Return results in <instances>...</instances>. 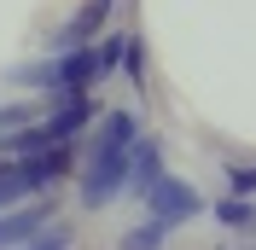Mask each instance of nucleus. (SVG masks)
Returning a JSON list of instances; mask_svg holds the SVG:
<instances>
[{
  "label": "nucleus",
  "instance_id": "obj_4",
  "mask_svg": "<svg viewBox=\"0 0 256 250\" xmlns=\"http://www.w3.org/2000/svg\"><path fill=\"white\" fill-rule=\"evenodd\" d=\"M52 221V204H12V210H0V250H24L30 238L47 233Z\"/></svg>",
  "mask_w": 256,
  "mask_h": 250
},
{
  "label": "nucleus",
  "instance_id": "obj_14",
  "mask_svg": "<svg viewBox=\"0 0 256 250\" xmlns=\"http://www.w3.org/2000/svg\"><path fill=\"white\" fill-rule=\"evenodd\" d=\"M24 250H70V227H47L41 238H30Z\"/></svg>",
  "mask_w": 256,
  "mask_h": 250
},
{
  "label": "nucleus",
  "instance_id": "obj_8",
  "mask_svg": "<svg viewBox=\"0 0 256 250\" xmlns=\"http://www.w3.org/2000/svg\"><path fill=\"white\" fill-rule=\"evenodd\" d=\"M24 192H30V180H24V163H18V157H0V210H12Z\"/></svg>",
  "mask_w": 256,
  "mask_h": 250
},
{
  "label": "nucleus",
  "instance_id": "obj_9",
  "mask_svg": "<svg viewBox=\"0 0 256 250\" xmlns=\"http://www.w3.org/2000/svg\"><path fill=\"white\" fill-rule=\"evenodd\" d=\"M163 233H169V221L146 216V227H134V233H122V250H163Z\"/></svg>",
  "mask_w": 256,
  "mask_h": 250
},
{
  "label": "nucleus",
  "instance_id": "obj_3",
  "mask_svg": "<svg viewBox=\"0 0 256 250\" xmlns=\"http://www.w3.org/2000/svg\"><path fill=\"white\" fill-rule=\"evenodd\" d=\"M52 64H58V82H52V94H58V99L82 94L88 82L105 76V52H99V47H70V52H58Z\"/></svg>",
  "mask_w": 256,
  "mask_h": 250
},
{
  "label": "nucleus",
  "instance_id": "obj_5",
  "mask_svg": "<svg viewBox=\"0 0 256 250\" xmlns=\"http://www.w3.org/2000/svg\"><path fill=\"white\" fill-rule=\"evenodd\" d=\"M111 12H116V0H88L70 24L58 30V52H70V47H94V35L111 24Z\"/></svg>",
  "mask_w": 256,
  "mask_h": 250
},
{
  "label": "nucleus",
  "instance_id": "obj_2",
  "mask_svg": "<svg viewBox=\"0 0 256 250\" xmlns=\"http://www.w3.org/2000/svg\"><path fill=\"white\" fill-rule=\"evenodd\" d=\"M204 210V198L186 186V180H175V174H163L158 186L146 192V216H158V221H169V227H180V221H192Z\"/></svg>",
  "mask_w": 256,
  "mask_h": 250
},
{
  "label": "nucleus",
  "instance_id": "obj_11",
  "mask_svg": "<svg viewBox=\"0 0 256 250\" xmlns=\"http://www.w3.org/2000/svg\"><path fill=\"white\" fill-rule=\"evenodd\" d=\"M122 70L134 88H146V47H140V35H128V47H122Z\"/></svg>",
  "mask_w": 256,
  "mask_h": 250
},
{
  "label": "nucleus",
  "instance_id": "obj_6",
  "mask_svg": "<svg viewBox=\"0 0 256 250\" xmlns=\"http://www.w3.org/2000/svg\"><path fill=\"white\" fill-rule=\"evenodd\" d=\"M18 163H24V180H30V192H47V186H58L64 174H70V146H47V152L18 157Z\"/></svg>",
  "mask_w": 256,
  "mask_h": 250
},
{
  "label": "nucleus",
  "instance_id": "obj_7",
  "mask_svg": "<svg viewBox=\"0 0 256 250\" xmlns=\"http://www.w3.org/2000/svg\"><path fill=\"white\" fill-rule=\"evenodd\" d=\"M158 180H163V152H158V140H134V180H128V186L146 198Z\"/></svg>",
  "mask_w": 256,
  "mask_h": 250
},
{
  "label": "nucleus",
  "instance_id": "obj_10",
  "mask_svg": "<svg viewBox=\"0 0 256 250\" xmlns=\"http://www.w3.org/2000/svg\"><path fill=\"white\" fill-rule=\"evenodd\" d=\"M216 221L239 233V227H256V210H250V204L239 198V192H233V198H222V204H216Z\"/></svg>",
  "mask_w": 256,
  "mask_h": 250
},
{
  "label": "nucleus",
  "instance_id": "obj_13",
  "mask_svg": "<svg viewBox=\"0 0 256 250\" xmlns=\"http://www.w3.org/2000/svg\"><path fill=\"white\" fill-rule=\"evenodd\" d=\"M18 82L24 88H52L58 82V64H30V70H18Z\"/></svg>",
  "mask_w": 256,
  "mask_h": 250
},
{
  "label": "nucleus",
  "instance_id": "obj_12",
  "mask_svg": "<svg viewBox=\"0 0 256 250\" xmlns=\"http://www.w3.org/2000/svg\"><path fill=\"white\" fill-rule=\"evenodd\" d=\"M227 186H233V192H239V198H250V192H256V163H227Z\"/></svg>",
  "mask_w": 256,
  "mask_h": 250
},
{
  "label": "nucleus",
  "instance_id": "obj_1",
  "mask_svg": "<svg viewBox=\"0 0 256 250\" xmlns=\"http://www.w3.org/2000/svg\"><path fill=\"white\" fill-rule=\"evenodd\" d=\"M134 140H140L134 110H105L94 163H88V174H82V204H88V210H105V204L134 180Z\"/></svg>",
  "mask_w": 256,
  "mask_h": 250
}]
</instances>
